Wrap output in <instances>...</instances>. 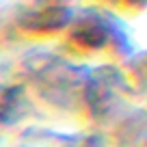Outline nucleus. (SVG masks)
Returning <instances> with one entry per match:
<instances>
[{
    "instance_id": "f257e3e1",
    "label": "nucleus",
    "mask_w": 147,
    "mask_h": 147,
    "mask_svg": "<svg viewBox=\"0 0 147 147\" xmlns=\"http://www.w3.org/2000/svg\"><path fill=\"white\" fill-rule=\"evenodd\" d=\"M22 108V91L0 84V121L13 119Z\"/></svg>"
}]
</instances>
